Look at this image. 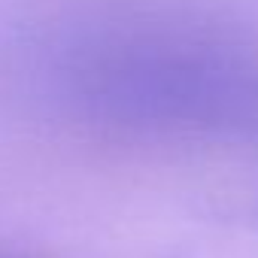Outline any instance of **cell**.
Masks as SVG:
<instances>
[{"mask_svg":"<svg viewBox=\"0 0 258 258\" xmlns=\"http://www.w3.org/2000/svg\"><path fill=\"white\" fill-rule=\"evenodd\" d=\"M55 103L109 134L258 149V55L170 31H103L46 70Z\"/></svg>","mask_w":258,"mask_h":258,"instance_id":"cell-1","label":"cell"}]
</instances>
